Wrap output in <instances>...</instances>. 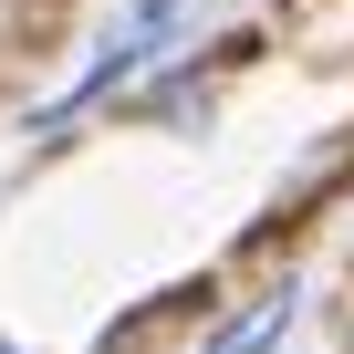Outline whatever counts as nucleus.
<instances>
[{
    "label": "nucleus",
    "mask_w": 354,
    "mask_h": 354,
    "mask_svg": "<svg viewBox=\"0 0 354 354\" xmlns=\"http://www.w3.org/2000/svg\"><path fill=\"white\" fill-rule=\"evenodd\" d=\"M292 313H302V292H292V281H281V292H261V302H250V313H230V323H219V333H209V354H271V344H281V333H292Z\"/></svg>",
    "instance_id": "1"
},
{
    "label": "nucleus",
    "mask_w": 354,
    "mask_h": 354,
    "mask_svg": "<svg viewBox=\"0 0 354 354\" xmlns=\"http://www.w3.org/2000/svg\"><path fill=\"white\" fill-rule=\"evenodd\" d=\"M136 11H146V21H167V11H177V0H136Z\"/></svg>",
    "instance_id": "2"
}]
</instances>
